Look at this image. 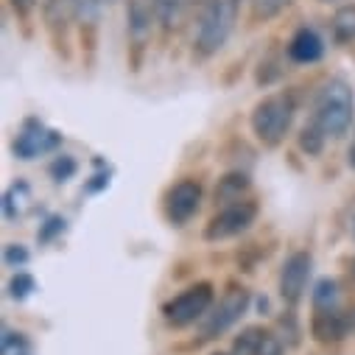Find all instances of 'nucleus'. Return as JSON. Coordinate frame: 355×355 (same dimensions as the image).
I'll return each mask as SVG.
<instances>
[{
    "label": "nucleus",
    "mask_w": 355,
    "mask_h": 355,
    "mask_svg": "<svg viewBox=\"0 0 355 355\" xmlns=\"http://www.w3.org/2000/svg\"><path fill=\"white\" fill-rule=\"evenodd\" d=\"M347 165L355 171V132H352V143H349V148H347Z\"/></svg>",
    "instance_id": "obj_28"
},
{
    "label": "nucleus",
    "mask_w": 355,
    "mask_h": 355,
    "mask_svg": "<svg viewBox=\"0 0 355 355\" xmlns=\"http://www.w3.org/2000/svg\"><path fill=\"white\" fill-rule=\"evenodd\" d=\"M59 143H62V135L45 129L40 121H26L23 129H20V135L15 137L12 148H15V154H17L20 159H34V157H40V154L53 151Z\"/></svg>",
    "instance_id": "obj_9"
},
{
    "label": "nucleus",
    "mask_w": 355,
    "mask_h": 355,
    "mask_svg": "<svg viewBox=\"0 0 355 355\" xmlns=\"http://www.w3.org/2000/svg\"><path fill=\"white\" fill-rule=\"evenodd\" d=\"M324 140H327V137H324L313 123H308V126L300 132V148H302L308 157H316V154L324 148Z\"/></svg>",
    "instance_id": "obj_20"
},
{
    "label": "nucleus",
    "mask_w": 355,
    "mask_h": 355,
    "mask_svg": "<svg viewBox=\"0 0 355 355\" xmlns=\"http://www.w3.org/2000/svg\"><path fill=\"white\" fill-rule=\"evenodd\" d=\"M238 9L241 0H205L202 3L196 37H193V53L199 59H210L227 45L238 23Z\"/></svg>",
    "instance_id": "obj_2"
},
{
    "label": "nucleus",
    "mask_w": 355,
    "mask_h": 355,
    "mask_svg": "<svg viewBox=\"0 0 355 355\" xmlns=\"http://www.w3.org/2000/svg\"><path fill=\"white\" fill-rule=\"evenodd\" d=\"M324 56V40L313 28H300L288 42V59L297 64H313Z\"/></svg>",
    "instance_id": "obj_12"
},
{
    "label": "nucleus",
    "mask_w": 355,
    "mask_h": 355,
    "mask_svg": "<svg viewBox=\"0 0 355 355\" xmlns=\"http://www.w3.org/2000/svg\"><path fill=\"white\" fill-rule=\"evenodd\" d=\"M110 3H115V0H104V6H110Z\"/></svg>",
    "instance_id": "obj_29"
},
{
    "label": "nucleus",
    "mask_w": 355,
    "mask_h": 355,
    "mask_svg": "<svg viewBox=\"0 0 355 355\" xmlns=\"http://www.w3.org/2000/svg\"><path fill=\"white\" fill-rule=\"evenodd\" d=\"M51 173L56 176V182H62V180H67V176L76 173V162L70 157H56V162L51 165Z\"/></svg>",
    "instance_id": "obj_24"
},
{
    "label": "nucleus",
    "mask_w": 355,
    "mask_h": 355,
    "mask_svg": "<svg viewBox=\"0 0 355 355\" xmlns=\"http://www.w3.org/2000/svg\"><path fill=\"white\" fill-rule=\"evenodd\" d=\"M313 311H327V308H338V286L336 280H319L313 294Z\"/></svg>",
    "instance_id": "obj_19"
},
{
    "label": "nucleus",
    "mask_w": 355,
    "mask_h": 355,
    "mask_svg": "<svg viewBox=\"0 0 355 355\" xmlns=\"http://www.w3.org/2000/svg\"><path fill=\"white\" fill-rule=\"evenodd\" d=\"M266 338H269V333H266L263 327H257V324H252V327H243V330L235 336L230 355H257Z\"/></svg>",
    "instance_id": "obj_16"
},
{
    "label": "nucleus",
    "mask_w": 355,
    "mask_h": 355,
    "mask_svg": "<svg viewBox=\"0 0 355 355\" xmlns=\"http://www.w3.org/2000/svg\"><path fill=\"white\" fill-rule=\"evenodd\" d=\"M28 344L23 338V333H12L9 327L3 330V355H26Z\"/></svg>",
    "instance_id": "obj_22"
},
{
    "label": "nucleus",
    "mask_w": 355,
    "mask_h": 355,
    "mask_svg": "<svg viewBox=\"0 0 355 355\" xmlns=\"http://www.w3.org/2000/svg\"><path fill=\"white\" fill-rule=\"evenodd\" d=\"M31 291H34V280H31L28 275H17V277H12V283H9V294H12L15 300H26Z\"/></svg>",
    "instance_id": "obj_23"
},
{
    "label": "nucleus",
    "mask_w": 355,
    "mask_h": 355,
    "mask_svg": "<svg viewBox=\"0 0 355 355\" xmlns=\"http://www.w3.org/2000/svg\"><path fill=\"white\" fill-rule=\"evenodd\" d=\"M355 115V96L344 78H327L313 98V118L311 123L324 137H344L352 126Z\"/></svg>",
    "instance_id": "obj_1"
},
{
    "label": "nucleus",
    "mask_w": 355,
    "mask_h": 355,
    "mask_svg": "<svg viewBox=\"0 0 355 355\" xmlns=\"http://www.w3.org/2000/svg\"><path fill=\"white\" fill-rule=\"evenodd\" d=\"M311 254L308 252H294L286 257L283 269H280V297L288 305H297L305 291H308V280H311Z\"/></svg>",
    "instance_id": "obj_8"
},
{
    "label": "nucleus",
    "mask_w": 355,
    "mask_h": 355,
    "mask_svg": "<svg viewBox=\"0 0 355 355\" xmlns=\"http://www.w3.org/2000/svg\"><path fill=\"white\" fill-rule=\"evenodd\" d=\"M355 330V316L349 311L341 308H327V311H313L311 319V333L316 341L330 344V341H341L344 336H349Z\"/></svg>",
    "instance_id": "obj_10"
},
{
    "label": "nucleus",
    "mask_w": 355,
    "mask_h": 355,
    "mask_svg": "<svg viewBox=\"0 0 355 355\" xmlns=\"http://www.w3.org/2000/svg\"><path fill=\"white\" fill-rule=\"evenodd\" d=\"M352 275H355V263H352Z\"/></svg>",
    "instance_id": "obj_31"
},
{
    "label": "nucleus",
    "mask_w": 355,
    "mask_h": 355,
    "mask_svg": "<svg viewBox=\"0 0 355 355\" xmlns=\"http://www.w3.org/2000/svg\"><path fill=\"white\" fill-rule=\"evenodd\" d=\"M216 294L210 283H196L191 288H185L182 294H176L173 300H168L162 305V319L171 327H188L196 324L207 316V311L213 308Z\"/></svg>",
    "instance_id": "obj_4"
},
{
    "label": "nucleus",
    "mask_w": 355,
    "mask_h": 355,
    "mask_svg": "<svg viewBox=\"0 0 355 355\" xmlns=\"http://www.w3.org/2000/svg\"><path fill=\"white\" fill-rule=\"evenodd\" d=\"M249 300H252V297H249L246 288H232V291H227V294L218 300V305L213 302V308H210L207 316L202 319V330H199L202 341H213V338L224 336V333L246 313Z\"/></svg>",
    "instance_id": "obj_5"
},
{
    "label": "nucleus",
    "mask_w": 355,
    "mask_h": 355,
    "mask_svg": "<svg viewBox=\"0 0 355 355\" xmlns=\"http://www.w3.org/2000/svg\"><path fill=\"white\" fill-rule=\"evenodd\" d=\"M199 207H202V185L196 180H182L165 193V218L173 227L188 224L199 213Z\"/></svg>",
    "instance_id": "obj_7"
},
{
    "label": "nucleus",
    "mask_w": 355,
    "mask_h": 355,
    "mask_svg": "<svg viewBox=\"0 0 355 355\" xmlns=\"http://www.w3.org/2000/svg\"><path fill=\"white\" fill-rule=\"evenodd\" d=\"M193 0H154V9H157V23L162 31H176L185 23V15L191 9Z\"/></svg>",
    "instance_id": "obj_13"
},
{
    "label": "nucleus",
    "mask_w": 355,
    "mask_h": 355,
    "mask_svg": "<svg viewBox=\"0 0 355 355\" xmlns=\"http://www.w3.org/2000/svg\"><path fill=\"white\" fill-rule=\"evenodd\" d=\"M322 3H330V0H322Z\"/></svg>",
    "instance_id": "obj_33"
},
{
    "label": "nucleus",
    "mask_w": 355,
    "mask_h": 355,
    "mask_svg": "<svg viewBox=\"0 0 355 355\" xmlns=\"http://www.w3.org/2000/svg\"><path fill=\"white\" fill-rule=\"evenodd\" d=\"M297 115V104L288 93H272L254 104L252 115H249V126L252 135L263 143V146H280L286 140V135L291 132Z\"/></svg>",
    "instance_id": "obj_3"
},
{
    "label": "nucleus",
    "mask_w": 355,
    "mask_h": 355,
    "mask_svg": "<svg viewBox=\"0 0 355 355\" xmlns=\"http://www.w3.org/2000/svg\"><path fill=\"white\" fill-rule=\"evenodd\" d=\"M213 355H230V352H213Z\"/></svg>",
    "instance_id": "obj_30"
},
{
    "label": "nucleus",
    "mask_w": 355,
    "mask_h": 355,
    "mask_svg": "<svg viewBox=\"0 0 355 355\" xmlns=\"http://www.w3.org/2000/svg\"><path fill=\"white\" fill-rule=\"evenodd\" d=\"M257 218V205L252 199H241V202H232V205H224L213 218L210 224L205 227V238L207 241H227V238H235L241 232H246Z\"/></svg>",
    "instance_id": "obj_6"
},
{
    "label": "nucleus",
    "mask_w": 355,
    "mask_h": 355,
    "mask_svg": "<svg viewBox=\"0 0 355 355\" xmlns=\"http://www.w3.org/2000/svg\"><path fill=\"white\" fill-rule=\"evenodd\" d=\"M154 23H157L154 0H126V31L135 48H143L151 40Z\"/></svg>",
    "instance_id": "obj_11"
},
{
    "label": "nucleus",
    "mask_w": 355,
    "mask_h": 355,
    "mask_svg": "<svg viewBox=\"0 0 355 355\" xmlns=\"http://www.w3.org/2000/svg\"><path fill=\"white\" fill-rule=\"evenodd\" d=\"M26 355H28V352H26Z\"/></svg>",
    "instance_id": "obj_34"
},
{
    "label": "nucleus",
    "mask_w": 355,
    "mask_h": 355,
    "mask_svg": "<svg viewBox=\"0 0 355 355\" xmlns=\"http://www.w3.org/2000/svg\"><path fill=\"white\" fill-rule=\"evenodd\" d=\"M294 0H249V9H252V20L254 23H266V20H275L277 15H283Z\"/></svg>",
    "instance_id": "obj_18"
},
{
    "label": "nucleus",
    "mask_w": 355,
    "mask_h": 355,
    "mask_svg": "<svg viewBox=\"0 0 355 355\" xmlns=\"http://www.w3.org/2000/svg\"><path fill=\"white\" fill-rule=\"evenodd\" d=\"M70 3H73L78 23H96L104 9V0H70Z\"/></svg>",
    "instance_id": "obj_21"
},
{
    "label": "nucleus",
    "mask_w": 355,
    "mask_h": 355,
    "mask_svg": "<svg viewBox=\"0 0 355 355\" xmlns=\"http://www.w3.org/2000/svg\"><path fill=\"white\" fill-rule=\"evenodd\" d=\"M6 263L9 266H23V263H28V252L17 243H9L6 246Z\"/></svg>",
    "instance_id": "obj_25"
},
{
    "label": "nucleus",
    "mask_w": 355,
    "mask_h": 355,
    "mask_svg": "<svg viewBox=\"0 0 355 355\" xmlns=\"http://www.w3.org/2000/svg\"><path fill=\"white\" fill-rule=\"evenodd\" d=\"M330 31H333V40L338 45H347L355 40V3L336 9V15L330 20Z\"/></svg>",
    "instance_id": "obj_15"
},
{
    "label": "nucleus",
    "mask_w": 355,
    "mask_h": 355,
    "mask_svg": "<svg viewBox=\"0 0 355 355\" xmlns=\"http://www.w3.org/2000/svg\"><path fill=\"white\" fill-rule=\"evenodd\" d=\"M9 3H12V9H15L20 17H28V15L37 9L40 0H9Z\"/></svg>",
    "instance_id": "obj_27"
},
{
    "label": "nucleus",
    "mask_w": 355,
    "mask_h": 355,
    "mask_svg": "<svg viewBox=\"0 0 355 355\" xmlns=\"http://www.w3.org/2000/svg\"><path fill=\"white\" fill-rule=\"evenodd\" d=\"M28 202H31V191H28V185H26V182L12 185L9 193H6V199H3V213H6V218H20V216L26 213Z\"/></svg>",
    "instance_id": "obj_17"
},
{
    "label": "nucleus",
    "mask_w": 355,
    "mask_h": 355,
    "mask_svg": "<svg viewBox=\"0 0 355 355\" xmlns=\"http://www.w3.org/2000/svg\"><path fill=\"white\" fill-rule=\"evenodd\" d=\"M193 3H196V0H193ZM199 3H205V0H199Z\"/></svg>",
    "instance_id": "obj_32"
},
{
    "label": "nucleus",
    "mask_w": 355,
    "mask_h": 355,
    "mask_svg": "<svg viewBox=\"0 0 355 355\" xmlns=\"http://www.w3.org/2000/svg\"><path fill=\"white\" fill-rule=\"evenodd\" d=\"M257 355H286V352H283V344H280V338L269 333V338L263 341V347H260V352H257Z\"/></svg>",
    "instance_id": "obj_26"
},
{
    "label": "nucleus",
    "mask_w": 355,
    "mask_h": 355,
    "mask_svg": "<svg viewBox=\"0 0 355 355\" xmlns=\"http://www.w3.org/2000/svg\"><path fill=\"white\" fill-rule=\"evenodd\" d=\"M249 191V176H243V173H227L224 180L218 182V188H216V202L224 207V205H232V202H241V199H246L243 193Z\"/></svg>",
    "instance_id": "obj_14"
}]
</instances>
